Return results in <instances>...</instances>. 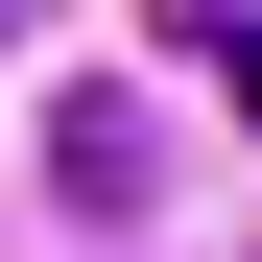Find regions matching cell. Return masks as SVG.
Masks as SVG:
<instances>
[{"label": "cell", "instance_id": "obj_3", "mask_svg": "<svg viewBox=\"0 0 262 262\" xmlns=\"http://www.w3.org/2000/svg\"><path fill=\"white\" fill-rule=\"evenodd\" d=\"M0 24H24V0H0Z\"/></svg>", "mask_w": 262, "mask_h": 262}, {"label": "cell", "instance_id": "obj_2", "mask_svg": "<svg viewBox=\"0 0 262 262\" xmlns=\"http://www.w3.org/2000/svg\"><path fill=\"white\" fill-rule=\"evenodd\" d=\"M167 24H191V72H214V96L262 119V0H167Z\"/></svg>", "mask_w": 262, "mask_h": 262}, {"label": "cell", "instance_id": "obj_1", "mask_svg": "<svg viewBox=\"0 0 262 262\" xmlns=\"http://www.w3.org/2000/svg\"><path fill=\"white\" fill-rule=\"evenodd\" d=\"M48 191H72V214H143V191H167V119H143V96H48Z\"/></svg>", "mask_w": 262, "mask_h": 262}]
</instances>
